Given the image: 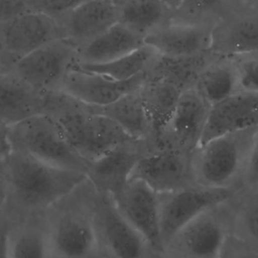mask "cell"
Returning a JSON list of instances; mask_svg holds the SVG:
<instances>
[{
	"instance_id": "17",
	"label": "cell",
	"mask_w": 258,
	"mask_h": 258,
	"mask_svg": "<svg viewBox=\"0 0 258 258\" xmlns=\"http://www.w3.org/2000/svg\"><path fill=\"white\" fill-rule=\"evenodd\" d=\"M258 128V94L239 91L211 106L200 144L215 137Z\"/></svg>"
},
{
	"instance_id": "19",
	"label": "cell",
	"mask_w": 258,
	"mask_h": 258,
	"mask_svg": "<svg viewBox=\"0 0 258 258\" xmlns=\"http://www.w3.org/2000/svg\"><path fill=\"white\" fill-rule=\"evenodd\" d=\"M186 174L183 153L167 148L140 156L130 178L143 181L159 195L184 186Z\"/></svg>"
},
{
	"instance_id": "20",
	"label": "cell",
	"mask_w": 258,
	"mask_h": 258,
	"mask_svg": "<svg viewBox=\"0 0 258 258\" xmlns=\"http://www.w3.org/2000/svg\"><path fill=\"white\" fill-rule=\"evenodd\" d=\"M144 43L142 34L118 21L92 40L78 46L77 66L109 62Z\"/></svg>"
},
{
	"instance_id": "31",
	"label": "cell",
	"mask_w": 258,
	"mask_h": 258,
	"mask_svg": "<svg viewBox=\"0 0 258 258\" xmlns=\"http://www.w3.org/2000/svg\"><path fill=\"white\" fill-rule=\"evenodd\" d=\"M33 11H38L35 0H0V24Z\"/></svg>"
},
{
	"instance_id": "13",
	"label": "cell",
	"mask_w": 258,
	"mask_h": 258,
	"mask_svg": "<svg viewBox=\"0 0 258 258\" xmlns=\"http://www.w3.org/2000/svg\"><path fill=\"white\" fill-rule=\"evenodd\" d=\"M0 36L12 66L43 44L60 38L56 19L40 11L27 12L1 23Z\"/></svg>"
},
{
	"instance_id": "36",
	"label": "cell",
	"mask_w": 258,
	"mask_h": 258,
	"mask_svg": "<svg viewBox=\"0 0 258 258\" xmlns=\"http://www.w3.org/2000/svg\"><path fill=\"white\" fill-rule=\"evenodd\" d=\"M10 149H11V146L8 139L7 127L0 125V162L8 154Z\"/></svg>"
},
{
	"instance_id": "26",
	"label": "cell",
	"mask_w": 258,
	"mask_h": 258,
	"mask_svg": "<svg viewBox=\"0 0 258 258\" xmlns=\"http://www.w3.org/2000/svg\"><path fill=\"white\" fill-rule=\"evenodd\" d=\"M160 55L151 46L144 43L140 47L114 60L100 64H79L80 69L101 74L117 81L130 80L141 74L148 73Z\"/></svg>"
},
{
	"instance_id": "9",
	"label": "cell",
	"mask_w": 258,
	"mask_h": 258,
	"mask_svg": "<svg viewBox=\"0 0 258 258\" xmlns=\"http://www.w3.org/2000/svg\"><path fill=\"white\" fill-rule=\"evenodd\" d=\"M94 219L101 255L111 258H142L146 244L140 234L122 216L112 197L96 190Z\"/></svg>"
},
{
	"instance_id": "33",
	"label": "cell",
	"mask_w": 258,
	"mask_h": 258,
	"mask_svg": "<svg viewBox=\"0 0 258 258\" xmlns=\"http://www.w3.org/2000/svg\"><path fill=\"white\" fill-rule=\"evenodd\" d=\"M243 170L250 183L258 184V128L254 134Z\"/></svg>"
},
{
	"instance_id": "39",
	"label": "cell",
	"mask_w": 258,
	"mask_h": 258,
	"mask_svg": "<svg viewBox=\"0 0 258 258\" xmlns=\"http://www.w3.org/2000/svg\"><path fill=\"white\" fill-rule=\"evenodd\" d=\"M250 1H253V2H255V3H258V0H250Z\"/></svg>"
},
{
	"instance_id": "29",
	"label": "cell",
	"mask_w": 258,
	"mask_h": 258,
	"mask_svg": "<svg viewBox=\"0 0 258 258\" xmlns=\"http://www.w3.org/2000/svg\"><path fill=\"white\" fill-rule=\"evenodd\" d=\"M233 57L238 72L240 91L258 94V56L243 54Z\"/></svg>"
},
{
	"instance_id": "23",
	"label": "cell",
	"mask_w": 258,
	"mask_h": 258,
	"mask_svg": "<svg viewBox=\"0 0 258 258\" xmlns=\"http://www.w3.org/2000/svg\"><path fill=\"white\" fill-rule=\"evenodd\" d=\"M194 86L210 106L239 92L238 72L234 57L214 53L199 72Z\"/></svg>"
},
{
	"instance_id": "15",
	"label": "cell",
	"mask_w": 258,
	"mask_h": 258,
	"mask_svg": "<svg viewBox=\"0 0 258 258\" xmlns=\"http://www.w3.org/2000/svg\"><path fill=\"white\" fill-rule=\"evenodd\" d=\"M59 34L80 46L119 21V8L111 0H87L55 17Z\"/></svg>"
},
{
	"instance_id": "30",
	"label": "cell",
	"mask_w": 258,
	"mask_h": 258,
	"mask_svg": "<svg viewBox=\"0 0 258 258\" xmlns=\"http://www.w3.org/2000/svg\"><path fill=\"white\" fill-rule=\"evenodd\" d=\"M240 225L246 236L258 244V194L253 196L243 207Z\"/></svg>"
},
{
	"instance_id": "14",
	"label": "cell",
	"mask_w": 258,
	"mask_h": 258,
	"mask_svg": "<svg viewBox=\"0 0 258 258\" xmlns=\"http://www.w3.org/2000/svg\"><path fill=\"white\" fill-rule=\"evenodd\" d=\"M146 77L147 73L130 80L117 81L76 66L66 75L59 92L88 106L103 107L140 89Z\"/></svg>"
},
{
	"instance_id": "18",
	"label": "cell",
	"mask_w": 258,
	"mask_h": 258,
	"mask_svg": "<svg viewBox=\"0 0 258 258\" xmlns=\"http://www.w3.org/2000/svg\"><path fill=\"white\" fill-rule=\"evenodd\" d=\"M226 233L220 220L207 211L186 224L168 243L182 258H221Z\"/></svg>"
},
{
	"instance_id": "22",
	"label": "cell",
	"mask_w": 258,
	"mask_h": 258,
	"mask_svg": "<svg viewBox=\"0 0 258 258\" xmlns=\"http://www.w3.org/2000/svg\"><path fill=\"white\" fill-rule=\"evenodd\" d=\"M183 87L173 79L149 71L140 95L151 129L159 134L168 123Z\"/></svg>"
},
{
	"instance_id": "25",
	"label": "cell",
	"mask_w": 258,
	"mask_h": 258,
	"mask_svg": "<svg viewBox=\"0 0 258 258\" xmlns=\"http://www.w3.org/2000/svg\"><path fill=\"white\" fill-rule=\"evenodd\" d=\"M90 107L94 112L101 113L114 120L134 140L141 139L151 129L140 95V89L121 97L107 106Z\"/></svg>"
},
{
	"instance_id": "28",
	"label": "cell",
	"mask_w": 258,
	"mask_h": 258,
	"mask_svg": "<svg viewBox=\"0 0 258 258\" xmlns=\"http://www.w3.org/2000/svg\"><path fill=\"white\" fill-rule=\"evenodd\" d=\"M239 0H182L178 8L172 12L171 18L184 22L214 25Z\"/></svg>"
},
{
	"instance_id": "40",
	"label": "cell",
	"mask_w": 258,
	"mask_h": 258,
	"mask_svg": "<svg viewBox=\"0 0 258 258\" xmlns=\"http://www.w3.org/2000/svg\"><path fill=\"white\" fill-rule=\"evenodd\" d=\"M253 54H254V55H256V56H258V52H257V53H253Z\"/></svg>"
},
{
	"instance_id": "21",
	"label": "cell",
	"mask_w": 258,
	"mask_h": 258,
	"mask_svg": "<svg viewBox=\"0 0 258 258\" xmlns=\"http://www.w3.org/2000/svg\"><path fill=\"white\" fill-rule=\"evenodd\" d=\"M129 143L118 146L89 164L87 177L97 191L114 196L128 181L140 157L129 149Z\"/></svg>"
},
{
	"instance_id": "27",
	"label": "cell",
	"mask_w": 258,
	"mask_h": 258,
	"mask_svg": "<svg viewBox=\"0 0 258 258\" xmlns=\"http://www.w3.org/2000/svg\"><path fill=\"white\" fill-rule=\"evenodd\" d=\"M118 8L119 22L143 36L172 15L162 0H127Z\"/></svg>"
},
{
	"instance_id": "24",
	"label": "cell",
	"mask_w": 258,
	"mask_h": 258,
	"mask_svg": "<svg viewBox=\"0 0 258 258\" xmlns=\"http://www.w3.org/2000/svg\"><path fill=\"white\" fill-rule=\"evenodd\" d=\"M10 220L9 258H51L43 214Z\"/></svg>"
},
{
	"instance_id": "11",
	"label": "cell",
	"mask_w": 258,
	"mask_h": 258,
	"mask_svg": "<svg viewBox=\"0 0 258 258\" xmlns=\"http://www.w3.org/2000/svg\"><path fill=\"white\" fill-rule=\"evenodd\" d=\"M213 25L169 18L150 30L144 42L165 58H187L211 51Z\"/></svg>"
},
{
	"instance_id": "10",
	"label": "cell",
	"mask_w": 258,
	"mask_h": 258,
	"mask_svg": "<svg viewBox=\"0 0 258 258\" xmlns=\"http://www.w3.org/2000/svg\"><path fill=\"white\" fill-rule=\"evenodd\" d=\"M111 197L119 212L140 234L145 243L155 250H163L158 194L143 181L129 178L122 188Z\"/></svg>"
},
{
	"instance_id": "5",
	"label": "cell",
	"mask_w": 258,
	"mask_h": 258,
	"mask_svg": "<svg viewBox=\"0 0 258 258\" xmlns=\"http://www.w3.org/2000/svg\"><path fill=\"white\" fill-rule=\"evenodd\" d=\"M256 130L221 135L198 146L191 160V172L198 185L228 188L244 169Z\"/></svg>"
},
{
	"instance_id": "4",
	"label": "cell",
	"mask_w": 258,
	"mask_h": 258,
	"mask_svg": "<svg viewBox=\"0 0 258 258\" xmlns=\"http://www.w3.org/2000/svg\"><path fill=\"white\" fill-rule=\"evenodd\" d=\"M10 146L50 165L85 172L89 162L71 145L61 126L50 114L43 113L7 128Z\"/></svg>"
},
{
	"instance_id": "38",
	"label": "cell",
	"mask_w": 258,
	"mask_h": 258,
	"mask_svg": "<svg viewBox=\"0 0 258 258\" xmlns=\"http://www.w3.org/2000/svg\"><path fill=\"white\" fill-rule=\"evenodd\" d=\"M162 1L173 12V11H175L178 8V6L180 5L182 0H162Z\"/></svg>"
},
{
	"instance_id": "12",
	"label": "cell",
	"mask_w": 258,
	"mask_h": 258,
	"mask_svg": "<svg viewBox=\"0 0 258 258\" xmlns=\"http://www.w3.org/2000/svg\"><path fill=\"white\" fill-rule=\"evenodd\" d=\"M210 104L194 85L182 89L173 113L160 134L178 152H191L199 146L208 119Z\"/></svg>"
},
{
	"instance_id": "1",
	"label": "cell",
	"mask_w": 258,
	"mask_h": 258,
	"mask_svg": "<svg viewBox=\"0 0 258 258\" xmlns=\"http://www.w3.org/2000/svg\"><path fill=\"white\" fill-rule=\"evenodd\" d=\"M87 179V174L45 163L11 148L0 162V198L11 219L43 214Z\"/></svg>"
},
{
	"instance_id": "37",
	"label": "cell",
	"mask_w": 258,
	"mask_h": 258,
	"mask_svg": "<svg viewBox=\"0 0 258 258\" xmlns=\"http://www.w3.org/2000/svg\"><path fill=\"white\" fill-rule=\"evenodd\" d=\"M11 67H12L11 61H10L6 51H5V48L3 46L2 39H1V36H0V73L9 71L11 69Z\"/></svg>"
},
{
	"instance_id": "6",
	"label": "cell",
	"mask_w": 258,
	"mask_h": 258,
	"mask_svg": "<svg viewBox=\"0 0 258 258\" xmlns=\"http://www.w3.org/2000/svg\"><path fill=\"white\" fill-rule=\"evenodd\" d=\"M78 64V46L56 38L13 63L11 71L43 92H59L66 75Z\"/></svg>"
},
{
	"instance_id": "35",
	"label": "cell",
	"mask_w": 258,
	"mask_h": 258,
	"mask_svg": "<svg viewBox=\"0 0 258 258\" xmlns=\"http://www.w3.org/2000/svg\"><path fill=\"white\" fill-rule=\"evenodd\" d=\"M221 258H258V252L251 249H234L230 253L223 251Z\"/></svg>"
},
{
	"instance_id": "2",
	"label": "cell",
	"mask_w": 258,
	"mask_h": 258,
	"mask_svg": "<svg viewBox=\"0 0 258 258\" xmlns=\"http://www.w3.org/2000/svg\"><path fill=\"white\" fill-rule=\"evenodd\" d=\"M95 194L87 177L43 213L51 258H102L94 219Z\"/></svg>"
},
{
	"instance_id": "34",
	"label": "cell",
	"mask_w": 258,
	"mask_h": 258,
	"mask_svg": "<svg viewBox=\"0 0 258 258\" xmlns=\"http://www.w3.org/2000/svg\"><path fill=\"white\" fill-rule=\"evenodd\" d=\"M10 217L7 214L0 198V258L8 257V239L10 229Z\"/></svg>"
},
{
	"instance_id": "16",
	"label": "cell",
	"mask_w": 258,
	"mask_h": 258,
	"mask_svg": "<svg viewBox=\"0 0 258 258\" xmlns=\"http://www.w3.org/2000/svg\"><path fill=\"white\" fill-rule=\"evenodd\" d=\"M51 93L33 87L11 70L0 73V125L8 128L46 113Z\"/></svg>"
},
{
	"instance_id": "32",
	"label": "cell",
	"mask_w": 258,
	"mask_h": 258,
	"mask_svg": "<svg viewBox=\"0 0 258 258\" xmlns=\"http://www.w3.org/2000/svg\"><path fill=\"white\" fill-rule=\"evenodd\" d=\"M85 1L87 0H35V3L38 11L55 18Z\"/></svg>"
},
{
	"instance_id": "8",
	"label": "cell",
	"mask_w": 258,
	"mask_h": 258,
	"mask_svg": "<svg viewBox=\"0 0 258 258\" xmlns=\"http://www.w3.org/2000/svg\"><path fill=\"white\" fill-rule=\"evenodd\" d=\"M211 51L228 56L258 52V3L239 0L217 19Z\"/></svg>"
},
{
	"instance_id": "3",
	"label": "cell",
	"mask_w": 258,
	"mask_h": 258,
	"mask_svg": "<svg viewBox=\"0 0 258 258\" xmlns=\"http://www.w3.org/2000/svg\"><path fill=\"white\" fill-rule=\"evenodd\" d=\"M46 113L56 119L71 145L89 163L120 145L137 141L108 116L61 92L50 94Z\"/></svg>"
},
{
	"instance_id": "7",
	"label": "cell",
	"mask_w": 258,
	"mask_h": 258,
	"mask_svg": "<svg viewBox=\"0 0 258 258\" xmlns=\"http://www.w3.org/2000/svg\"><path fill=\"white\" fill-rule=\"evenodd\" d=\"M159 226L163 247L190 221L201 214L223 204L231 197L228 188L202 185L181 186L159 194Z\"/></svg>"
}]
</instances>
